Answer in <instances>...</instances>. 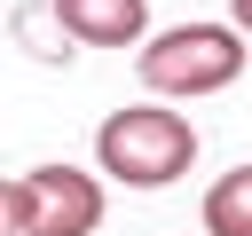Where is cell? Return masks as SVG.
Returning a JSON list of instances; mask_svg holds the SVG:
<instances>
[{
	"label": "cell",
	"instance_id": "obj_4",
	"mask_svg": "<svg viewBox=\"0 0 252 236\" xmlns=\"http://www.w3.org/2000/svg\"><path fill=\"white\" fill-rule=\"evenodd\" d=\"M63 39L79 47H142L150 39V0H47Z\"/></svg>",
	"mask_w": 252,
	"mask_h": 236
},
{
	"label": "cell",
	"instance_id": "obj_5",
	"mask_svg": "<svg viewBox=\"0 0 252 236\" xmlns=\"http://www.w3.org/2000/svg\"><path fill=\"white\" fill-rule=\"evenodd\" d=\"M205 236H252V165H228L205 189Z\"/></svg>",
	"mask_w": 252,
	"mask_h": 236
},
{
	"label": "cell",
	"instance_id": "obj_2",
	"mask_svg": "<svg viewBox=\"0 0 252 236\" xmlns=\"http://www.w3.org/2000/svg\"><path fill=\"white\" fill-rule=\"evenodd\" d=\"M134 71H142L150 94H173V102L220 94V87H236V71H244V31H236V24H165V31L142 39Z\"/></svg>",
	"mask_w": 252,
	"mask_h": 236
},
{
	"label": "cell",
	"instance_id": "obj_7",
	"mask_svg": "<svg viewBox=\"0 0 252 236\" xmlns=\"http://www.w3.org/2000/svg\"><path fill=\"white\" fill-rule=\"evenodd\" d=\"M0 236H8V228H0Z\"/></svg>",
	"mask_w": 252,
	"mask_h": 236
},
{
	"label": "cell",
	"instance_id": "obj_6",
	"mask_svg": "<svg viewBox=\"0 0 252 236\" xmlns=\"http://www.w3.org/2000/svg\"><path fill=\"white\" fill-rule=\"evenodd\" d=\"M228 24H236V31L252 39V0H228Z\"/></svg>",
	"mask_w": 252,
	"mask_h": 236
},
{
	"label": "cell",
	"instance_id": "obj_3",
	"mask_svg": "<svg viewBox=\"0 0 252 236\" xmlns=\"http://www.w3.org/2000/svg\"><path fill=\"white\" fill-rule=\"evenodd\" d=\"M24 181L39 197L32 236H94L102 228V181L94 173H79V165H32Z\"/></svg>",
	"mask_w": 252,
	"mask_h": 236
},
{
	"label": "cell",
	"instance_id": "obj_1",
	"mask_svg": "<svg viewBox=\"0 0 252 236\" xmlns=\"http://www.w3.org/2000/svg\"><path fill=\"white\" fill-rule=\"evenodd\" d=\"M94 165L118 181V189H173L189 165H197V126L181 110H158V102H126L94 126Z\"/></svg>",
	"mask_w": 252,
	"mask_h": 236
}]
</instances>
